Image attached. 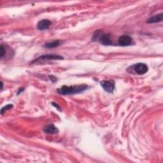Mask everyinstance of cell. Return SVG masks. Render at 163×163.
<instances>
[{
    "instance_id": "cell-13",
    "label": "cell",
    "mask_w": 163,
    "mask_h": 163,
    "mask_svg": "<svg viewBox=\"0 0 163 163\" xmlns=\"http://www.w3.org/2000/svg\"><path fill=\"white\" fill-rule=\"evenodd\" d=\"M5 54H6V49L3 45H1V47H0V56H1L2 59L5 56Z\"/></svg>"
},
{
    "instance_id": "cell-5",
    "label": "cell",
    "mask_w": 163,
    "mask_h": 163,
    "mask_svg": "<svg viewBox=\"0 0 163 163\" xmlns=\"http://www.w3.org/2000/svg\"><path fill=\"white\" fill-rule=\"evenodd\" d=\"M119 45L122 46H129L133 44V39L130 36L128 35H122L118 40Z\"/></svg>"
},
{
    "instance_id": "cell-1",
    "label": "cell",
    "mask_w": 163,
    "mask_h": 163,
    "mask_svg": "<svg viewBox=\"0 0 163 163\" xmlns=\"http://www.w3.org/2000/svg\"><path fill=\"white\" fill-rule=\"evenodd\" d=\"M88 88V85L85 84H80L76 85H62L60 88L57 89V92L58 94L61 95H71L78 94L82 92Z\"/></svg>"
},
{
    "instance_id": "cell-10",
    "label": "cell",
    "mask_w": 163,
    "mask_h": 163,
    "mask_svg": "<svg viewBox=\"0 0 163 163\" xmlns=\"http://www.w3.org/2000/svg\"><path fill=\"white\" fill-rule=\"evenodd\" d=\"M60 45V41L59 40H54L52 42L46 43L44 45V47L47 49H53L56 48Z\"/></svg>"
},
{
    "instance_id": "cell-9",
    "label": "cell",
    "mask_w": 163,
    "mask_h": 163,
    "mask_svg": "<svg viewBox=\"0 0 163 163\" xmlns=\"http://www.w3.org/2000/svg\"><path fill=\"white\" fill-rule=\"evenodd\" d=\"M163 19V14L161 13L158 15H155L154 16H152L150 17V18L146 21L147 23L149 24H152V23H158L162 21Z\"/></svg>"
},
{
    "instance_id": "cell-8",
    "label": "cell",
    "mask_w": 163,
    "mask_h": 163,
    "mask_svg": "<svg viewBox=\"0 0 163 163\" xmlns=\"http://www.w3.org/2000/svg\"><path fill=\"white\" fill-rule=\"evenodd\" d=\"M99 42H100L102 45L107 46L112 44L111 38H110V35L109 34L103 33L100 37V40H99Z\"/></svg>"
},
{
    "instance_id": "cell-12",
    "label": "cell",
    "mask_w": 163,
    "mask_h": 163,
    "mask_svg": "<svg viewBox=\"0 0 163 163\" xmlns=\"http://www.w3.org/2000/svg\"><path fill=\"white\" fill-rule=\"evenodd\" d=\"M14 107V105L11 104H7V105H6L3 107H2V108L1 109V115H3L7 111V110H10V109H11Z\"/></svg>"
},
{
    "instance_id": "cell-16",
    "label": "cell",
    "mask_w": 163,
    "mask_h": 163,
    "mask_svg": "<svg viewBox=\"0 0 163 163\" xmlns=\"http://www.w3.org/2000/svg\"><path fill=\"white\" fill-rule=\"evenodd\" d=\"M24 88H21V89H19V90L18 91H17V95L20 94L21 93H22L23 91H24Z\"/></svg>"
},
{
    "instance_id": "cell-3",
    "label": "cell",
    "mask_w": 163,
    "mask_h": 163,
    "mask_svg": "<svg viewBox=\"0 0 163 163\" xmlns=\"http://www.w3.org/2000/svg\"><path fill=\"white\" fill-rule=\"evenodd\" d=\"M64 57L61 56L57 54H46L40 56L37 59L34 60L32 63H37L41 61H51V60H61L63 59Z\"/></svg>"
},
{
    "instance_id": "cell-15",
    "label": "cell",
    "mask_w": 163,
    "mask_h": 163,
    "mask_svg": "<svg viewBox=\"0 0 163 163\" xmlns=\"http://www.w3.org/2000/svg\"><path fill=\"white\" fill-rule=\"evenodd\" d=\"M52 105H53L56 108H57L58 110H59V111H61V107H60V106H59V105H58V104H57V103H52Z\"/></svg>"
},
{
    "instance_id": "cell-17",
    "label": "cell",
    "mask_w": 163,
    "mask_h": 163,
    "mask_svg": "<svg viewBox=\"0 0 163 163\" xmlns=\"http://www.w3.org/2000/svg\"><path fill=\"white\" fill-rule=\"evenodd\" d=\"M1 84H2V86H1V89H3V84L2 82H1Z\"/></svg>"
},
{
    "instance_id": "cell-2",
    "label": "cell",
    "mask_w": 163,
    "mask_h": 163,
    "mask_svg": "<svg viewBox=\"0 0 163 163\" xmlns=\"http://www.w3.org/2000/svg\"><path fill=\"white\" fill-rule=\"evenodd\" d=\"M127 71L133 74H138V75H144L149 71L148 66L145 63L139 62L136 63L133 66H130L127 69Z\"/></svg>"
},
{
    "instance_id": "cell-14",
    "label": "cell",
    "mask_w": 163,
    "mask_h": 163,
    "mask_svg": "<svg viewBox=\"0 0 163 163\" xmlns=\"http://www.w3.org/2000/svg\"><path fill=\"white\" fill-rule=\"evenodd\" d=\"M49 77L52 82H56L57 80V78L55 76H54V75H49Z\"/></svg>"
},
{
    "instance_id": "cell-6",
    "label": "cell",
    "mask_w": 163,
    "mask_h": 163,
    "mask_svg": "<svg viewBox=\"0 0 163 163\" xmlns=\"http://www.w3.org/2000/svg\"><path fill=\"white\" fill-rule=\"evenodd\" d=\"M51 24H52V22L50 21L48 19H42L38 22L37 27L39 30L43 31V30H48Z\"/></svg>"
},
{
    "instance_id": "cell-11",
    "label": "cell",
    "mask_w": 163,
    "mask_h": 163,
    "mask_svg": "<svg viewBox=\"0 0 163 163\" xmlns=\"http://www.w3.org/2000/svg\"><path fill=\"white\" fill-rule=\"evenodd\" d=\"M103 34V32L101 30L95 31V32L92 34V42H97V41L99 42V40H100V37H101Z\"/></svg>"
},
{
    "instance_id": "cell-7",
    "label": "cell",
    "mask_w": 163,
    "mask_h": 163,
    "mask_svg": "<svg viewBox=\"0 0 163 163\" xmlns=\"http://www.w3.org/2000/svg\"><path fill=\"white\" fill-rule=\"evenodd\" d=\"M43 131L46 134H49V135H54V134L59 133V129L54 124H50L44 127Z\"/></svg>"
},
{
    "instance_id": "cell-4",
    "label": "cell",
    "mask_w": 163,
    "mask_h": 163,
    "mask_svg": "<svg viewBox=\"0 0 163 163\" xmlns=\"http://www.w3.org/2000/svg\"><path fill=\"white\" fill-rule=\"evenodd\" d=\"M100 85L103 89L108 93H112L115 89V82L113 80H102L100 82Z\"/></svg>"
}]
</instances>
